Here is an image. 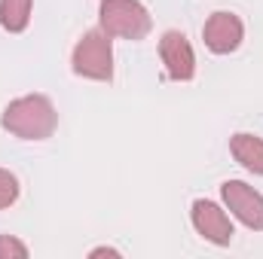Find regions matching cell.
<instances>
[{"mask_svg": "<svg viewBox=\"0 0 263 259\" xmlns=\"http://www.w3.org/2000/svg\"><path fill=\"white\" fill-rule=\"evenodd\" d=\"M0 125L22 140H46L59 128V113L46 95H22L6 104Z\"/></svg>", "mask_w": 263, "mask_h": 259, "instance_id": "6da1fadb", "label": "cell"}, {"mask_svg": "<svg viewBox=\"0 0 263 259\" xmlns=\"http://www.w3.org/2000/svg\"><path fill=\"white\" fill-rule=\"evenodd\" d=\"M70 67L83 79L110 82L114 79V46H110V34H104L101 28L86 31L77 40L73 52H70Z\"/></svg>", "mask_w": 263, "mask_h": 259, "instance_id": "7a4b0ae2", "label": "cell"}, {"mask_svg": "<svg viewBox=\"0 0 263 259\" xmlns=\"http://www.w3.org/2000/svg\"><path fill=\"white\" fill-rule=\"evenodd\" d=\"M98 28L110 37L144 40L153 28L150 9L141 0H101L98 3Z\"/></svg>", "mask_w": 263, "mask_h": 259, "instance_id": "3957f363", "label": "cell"}, {"mask_svg": "<svg viewBox=\"0 0 263 259\" xmlns=\"http://www.w3.org/2000/svg\"><path fill=\"white\" fill-rule=\"evenodd\" d=\"M220 198L242 226L263 232V195L254 186H248L245 180H223L220 183Z\"/></svg>", "mask_w": 263, "mask_h": 259, "instance_id": "277c9868", "label": "cell"}, {"mask_svg": "<svg viewBox=\"0 0 263 259\" xmlns=\"http://www.w3.org/2000/svg\"><path fill=\"white\" fill-rule=\"evenodd\" d=\"M190 220H193V229H196L205 241H211L217 247H230L233 244L236 229H233L230 213L220 204H214L208 198H196L193 207H190Z\"/></svg>", "mask_w": 263, "mask_h": 259, "instance_id": "5b68a950", "label": "cell"}, {"mask_svg": "<svg viewBox=\"0 0 263 259\" xmlns=\"http://www.w3.org/2000/svg\"><path fill=\"white\" fill-rule=\"evenodd\" d=\"M159 58L165 64L168 79L190 82L196 76V52H193L187 34H181V31H165L159 37Z\"/></svg>", "mask_w": 263, "mask_h": 259, "instance_id": "8992f818", "label": "cell"}, {"mask_svg": "<svg viewBox=\"0 0 263 259\" xmlns=\"http://www.w3.org/2000/svg\"><path fill=\"white\" fill-rule=\"evenodd\" d=\"M202 40H205V46L214 55H230V52H236L242 46L245 25H242V18L236 12H227V9L211 12L208 21H205V28H202Z\"/></svg>", "mask_w": 263, "mask_h": 259, "instance_id": "52a82bcc", "label": "cell"}, {"mask_svg": "<svg viewBox=\"0 0 263 259\" xmlns=\"http://www.w3.org/2000/svg\"><path fill=\"white\" fill-rule=\"evenodd\" d=\"M230 153H233V159L245 171L263 177V137L248 134V131H239V134L230 137Z\"/></svg>", "mask_w": 263, "mask_h": 259, "instance_id": "ba28073f", "label": "cell"}, {"mask_svg": "<svg viewBox=\"0 0 263 259\" xmlns=\"http://www.w3.org/2000/svg\"><path fill=\"white\" fill-rule=\"evenodd\" d=\"M34 0H0V28L9 34H22L31 21Z\"/></svg>", "mask_w": 263, "mask_h": 259, "instance_id": "9c48e42d", "label": "cell"}, {"mask_svg": "<svg viewBox=\"0 0 263 259\" xmlns=\"http://www.w3.org/2000/svg\"><path fill=\"white\" fill-rule=\"evenodd\" d=\"M15 198H18V180H15V174L6 171V168H0V210L9 207V204H15Z\"/></svg>", "mask_w": 263, "mask_h": 259, "instance_id": "30bf717a", "label": "cell"}, {"mask_svg": "<svg viewBox=\"0 0 263 259\" xmlns=\"http://www.w3.org/2000/svg\"><path fill=\"white\" fill-rule=\"evenodd\" d=\"M28 256V244L12 238V235H0V259H25Z\"/></svg>", "mask_w": 263, "mask_h": 259, "instance_id": "8fae6325", "label": "cell"}, {"mask_svg": "<svg viewBox=\"0 0 263 259\" xmlns=\"http://www.w3.org/2000/svg\"><path fill=\"white\" fill-rule=\"evenodd\" d=\"M89 256H120V250H114V247H95V250H89Z\"/></svg>", "mask_w": 263, "mask_h": 259, "instance_id": "7c38bea8", "label": "cell"}]
</instances>
